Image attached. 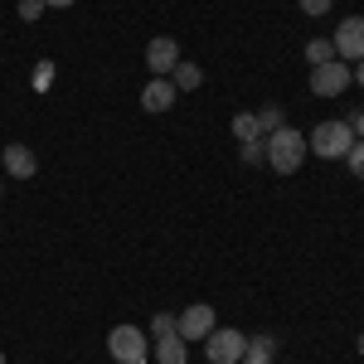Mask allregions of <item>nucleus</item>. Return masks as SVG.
<instances>
[{
  "label": "nucleus",
  "instance_id": "nucleus-1",
  "mask_svg": "<svg viewBox=\"0 0 364 364\" xmlns=\"http://www.w3.org/2000/svg\"><path fill=\"white\" fill-rule=\"evenodd\" d=\"M262 161L277 170V175H291V170L306 161V136L291 132V127H282V132H272V136H262Z\"/></svg>",
  "mask_w": 364,
  "mask_h": 364
},
{
  "label": "nucleus",
  "instance_id": "nucleus-2",
  "mask_svg": "<svg viewBox=\"0 0 364 364\" xmlns=\"http://www.w3.org/2000/svg\"><path fill=\"white\" fill-rule=\"evenodd\" d=\"M355 141H360V136H355V127H350V122H321V127L311 132V146H306V151H316L321 161H340Z\"/></svg>",
  "mask_w": 364,
  "mask_h": 364
},
{
  "label": "nucleus",
  "instance_id": "nucleus-3",
  "mask_svg": "<svg viewBox=\"0 0 364 364\" xmlns=\"http://www.w3.org/2000/svg\"><path fill=\"white\" fill-rule=\"evenodd\" d=\"M204 355H209V364H238L243 355H248V336L233 331V326H228V331L214 326V331L204 336Z\"/></svg>",
  "mask_w": 364,
  "mask_h": 364
},
{
  "label": "nucleus",
  "instance_id": "nucleus-4",
  "mask_svg": "<svg viewBox=\"0 0 364 364\" xmlns=\"http://www.w3.org/2000/svg\"><path fill=\"white\" fill-rule=\"evenodd\" d=\"M107 350H112L117 364H146V360H151V345H146V336H141L136 326H112Z\"/></svg>",
  "mask_w": 364,
  "mask_h": 364
},
{
  "label": "nucleus",
  "instance_id": "nucleus-5",
  "mask_svg": "<svg viewBox=\"0 0 364 364\" xmlns=\"http://www.w3.org/2000/svg\"><path fill=\"white\" fill-rule=\"evenodd\" d=\"M331 44H336V58H340V63H360V58H364V15L340 20V29L331 34Z\"/></svg>",
  "mask_w": 364,
  "mask_h": 364
},
{
  "label": "nucleus",
  "instance_id": "nucleus-6",
  "mask_svg": "<svg viewBox=\"0 0 364 364\" xmlns=\"http://www.w3.org/2000/svg\"><path fill=\"white\" fill-rule=\"evenodd\" d=\"M175 331H180L185 345H190V340H204L214 331V306H209V301H190V306L175 316Z\"/></svg>",
  "mask_w": 364,
  "mask_h": 364
},
{
  "label": "nucleus",
  "instance_id": "nucleus-7",
  "mask_svg": "<svg viewBox=\"0 0 364 364\" xmlns=\"http://www.w3.org/2000/svg\"><path fill=\"white\" fill-rule=\"evenodd\" d=\"M345 87H350V63L331 58V63L311 68V92H316V97H336V92H345Z\"/></svg>",
  "mask_w": 364,
  "mask_h": 364
},
{
  "label": "nucleus",
  "instance_id": "nucleus-8",
  "mask_svg": "<svg viewBox=\"0 0 364 364\" xmlns=\"http://www.w3.org/2000/svg\"><path fill=\"white\" fill-rule=\"evenodd\" d=\"M175 63H180L175 39H151V44H146V68H151V78H170Z\"/></svg>",
  "mask_w": 364,
  "mask_h": 364
},
{
  "label": "nucleus",
  "instance_id": "nucleus-9",
  "mask_svg": "<svg viewBox=\"0 0 364 364\" xmlns=\"http://www.w3.org/2000/svg\"><path fill=\"white\" fill-rule=\"evenodd\" d=\"M175 97H180V92H175L170 78H151V83L141 87V107H146V112H166V107H175Z\"/></svg>",
  "mask_w": 364,
  "mask_h": 364
},
{
  "label": "nucleus",
  "instance_id": "nucleus-10",
  "mask_svg": "<svg viewBox=\"0 0 364 364\" xmlns=\"http://www.w3.org/2000/svg\"><path fill=\"white\" fill-rule=\"evenodd\" d=\"M5 170H10L15 180H29V175L39 170V161H34L29 146H5Z\"/></svg>",
  "mask_w": 364,
  "mask_h": 364
},
{
  "label": "nucleus",
  "instance_id": "nucleus-11",
  "mask_svg": "<svg viewBox=\"0 0 364 364\" xmlns=\"http://www.w3.org/2000/svg\"><path fill=\"white\" fill-rule=\"evenodd\" d=\"M272 355H277V340L272 336H248V355L238 364H272Z\"/></svg>",
  "mask_w": 364,
  "mask_h": 364
},
{
  "label": "nucleus",
  "instance_id": "nucleus-12",
  "mask_svg": "<svg viewBox=\"0 0 364 364\" xmlns=\"http://www.w3.org/2000/svg\"><path fill=\"white\" fill-rule=\"evenodd\" d=\"M156 360H161V364H185V360H190V345H185L180 336L156 340Z\"/></svg>",
  "mask_w": 364,
  "mask_h": 364
},
{
  "label": "nucleus",
  "instance_id": "nucleus-13",
  "mask_svg": "<svg viewBox=\"0 0 364 364\" xmlns=\"http://www.w3.org/2000/svg\"><path fill=\"white\" fill-rule=\"evenodd\" d=\"M170 83H175V92H195V87L204 83V68H199V63H175Z\"/></svg>",
  "mask_w": 364,
  "mask_h": 364
},
{
  "label": "nucleus",
  "instance_id": "nucleus-14",
  "mask_svg": "<svg viewBox=\"0 0 364 364\" xmlns=\"http://www.w3.org/2000/svg\"><path fill=\"white\" fill-rule=\"evenodd\" d=\"M257 127H262V136H272V132H282V127H287V112H282L277 102H267V107H257Z\"/></svg>",
  "mask_w": 364,
  "mask_h": 364
},
{
  "label": "nucleus",
  "instance_id": "nucleus-15",
  "mask_svg": "<svg viewBox=\"0 0 364 364\" xmlns=\"http://www.w3.org/2000/svg\"><path fill=\"white\" fill-rule=\"evenodd\" d=\"M233 136L243 141V146L262 141V127H257V117H252V112H238V117H233Z\"/></svg>",
  "mask_w": 364,
  "mask_h": 364
},
{
  "label": "nucleus",
  "instance_id": "nucleus-16",
  "mask_svg": "<svg viewBox=\"0 0 364 364\" xmlns=\"http://www.w3.org/2000/svg\"><path fill=\"white\" fill-rule=\"evenodd\" d=\"M331 58H336V44H331V39H311L306 44V63L311 68H321V63H331Z\"/></svg>",
  "mask_w": 364,
  "mask_h": 364
},
{
  "label": "nucleus",
  "instance_id": "nucleus-17",
  "mask_svg": "<svg viewBox=\"0 0 364 364\" xmlns=\"http://www.w3.org/2000/svg\"><path fill=\"white\" fill-rule=\"evenodd\" d=\"M151 336H156V340L180 336V331H175V316H166V311H156V321H151Z\"/></svg>",
  "mask_w": 364,
  "mask_h": 364
},
{
  "label": "nucleus",
  "instance_id": "nucleus-18",
  "mask_svg": "<svg viewBox=\"0 0 364 364\" xmlns=\"http://www.w3.org/2000/svg\"><path fill=\"white\" fill-rule=\"evenodd\" d=\"M345 161H350V175H355V180H364V141H355V146L345 151Z\"/></svg>",
  "mask_w": 364,
  "mask_h": 364
},
{
  "label": "nucleus",
  "instance_id": "nucleus-19",
  "mask_svg": "<svg viewBox=\"0 0 364 364\" xmlns=\"http://www.w3.org/2000/svg\"><path fill=\"white\" fill-rule=\"evenodd\" d=\"M49 83H54V63H39V68H34V87L44 92Z\"/></svg>",
  "mask_w": 364,
  "mask_h": 364
},
{
  "label": "nucleus",
  "instance_id": "nucleus-20",
  "mask_svg": "<svg viewBox=\"0 0 364 364\" xmlns=\"http://www.w3.org/2000/svg\"><path fill=\"white\" fill-rule=\"evenodd\" d=\"M44 15V0H20V20H39Z\"/></svg>",
  "mask_w": 364,
  "mask_h": 364
},
{
  "label": "nucleus",
  "instance_id": "nucleus-21",
  "mask_svg": "<svg viewBox=\"0 0 364 364\" xmlns=\"http://www.w3.org/2000/svg\"><path fill=\"white\" fill-rule=\"evenodd\" d=\"M296 5H301V10H306V15H326V10H331V5H336V0H296Z\"/></svg>",
  "mask_w": 364,
  "mask_h": 364
},
{
  "label": "nucleus",
  "instance_id": "nucleus-22",
  "mask_svg": "<svg viewBox=\"0 0 364 364\" xmlns=\"http://www.w3.org/2000/svg\"><path fill=\"white\" fill-rule=\"evenodd\" d=\"M350 78H355V83L364 87V58H360V63H355V68H350Z\"/></svg>",
  "mask_w": 364,
  "mask_h": 364
},
{
  "label": "nucleus",
  "instance_id": "nucleus-23",
  "mask_svg": "<svg viewBox=\"0 0 364 364\" xmlns=\"http://www.w3.org/2000/svg\"><path fill=\"white\" fill-rule=\"evenodd\" d=\"M350 127H355V136H360V141H364V112H360V117H355V122H350Z\"/></svg>",
  "mask_w": 364,
  "mask_h": 364
},
{
  "label": "nucleus",
  "instance_id": "nucleus-24",
  "mask_svg": "<svg viewBox=\"0 0 364 364\" xmlns=\"http://www.w3.org/2000/svg\"><path fill=\"white\" fill-rule=\"evenodd\" d=\"M44 5H54V10H68V5H78V0H44Z\"/></svg>",
  "mask_w": 364,
  "mask_h": 364
},
{
  "label": "nucleus",
  "instance_id": "nucleus-25",
  "mask_svg": "<svg viewBox=\"0 0 364 364\" xmlns=\"http://www.w3.org/2000/svg\"><path fill=\"white\" fill-rule=\"evenodd\" d=\"M360 355H364V336H360Z\"/></svg>",
  "mask_w": 364,
  "mask_h": 364
},
{
  "label": "nucleus",
  "instance_id": "nucleus-26",
  "mask_svg": "<svg viewBox=\"0 0 364 364\" xmlns=\"http://www.w3.org/2000/svg\"><path fill=\"white\" fill-rule=\"evenodd\" d=\"M0 364H5V355H0Z\"/></svg>",
  "mask_w": 364,
  "mask_h": 364
}]
</instances>
